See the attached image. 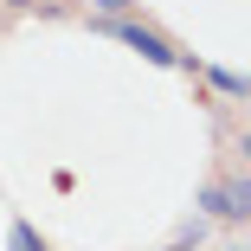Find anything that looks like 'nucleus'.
<instances>
[{
    "instance_id": "nucleus-3",
    "label": "nucleus",
    "mask_w": 251,
    "mask_h": 251,
    "mask_svg": "<svg viewBox=\"0 0 251 251\" xmlns=\"http://www.w3.org/2000/svg\"><path fill=\"white\" fill-rule=\"evenodd\" d=\"M7 251H45V238H39L26 219H13V226H7Z\"/></svg>"
},
{
    "instance_id": "nucleus-8",
    "label": "nucleus",
    "mask_w": 251,
    "mask_h": 251,
    "mask_svg": "<svg viewBox=\"0 0 251 251\" xmlns=\"http://www.w3.org/2000/svg\"><path fill=\"white\" fill-rule=\"evenodd\" d=\"M232 251H251V245H232Z\"/></svg>"
},
{
    "instance_id": "nucleus-6",
    "label": "nucleus",
    "mask_w": 251,
    "mask_h": 251,
    "mask_svg": "<svg viewBox=\"0 0 251 251\" xmlns=\"http://www.w3.org/2000/svg\"><path fill=\"white\" fill-rule=\"evenodd\" d=\"M245 161H251V129H245Z\"/></svg>"
},
{
    "instance_id": "nucleus-1",
    "label": "nucleus",
    "mask_w": 251,
    "mask_h": 251,
    "mask_svg": "<svg viewBox=\"0 0 251 251\" xmlns=\"http://www.w3.org/2000/svg\"><path fill=\"white\" fill-rule=\"evenodd\" d=\"M200 206H206L213 219H245V213H251V174H232V180H213L206 193H200Z\"/></svg>"
},
{
    "instance_id": "nucleus-5",
    "label": "nucleus",
    "mask_w": 251,
    "mask_h": 251,
    "mask_svg": "<svg viewBox=\"0 0 251 251\" xmlns=\"http://www.w3.org/2000/svg\"><path fill=\"white\" fill-rule=\"evenodd\" d=\"M90 7H97V13H110V20H116V13H129V7H135V0H90Z\"/></svg>"
},
{
    "instance_id": "nucleus-7",
    "label": "nucleus",
    "mask_w": 251,
    "mask_h": 251,
    "mask_svg": "<svg viewBox=\"0 0 251 251\" xmlns=\"http://www.w3.org/2000/svg\"><path fill=\"white\" fill-rule=\"evenodd\" d=\"M7 7H32V0H7Z\"/></svg>"
},
{
    "instance_id": "nucleus-2",
    "label": "nucleus",
    "mask_w": 251,
    "mask_h": 251,
    "mask_svg": "<svg viewBox=\"0 0 251 251\" xmlns=\"http://www.w3.org/2000/svg\"><path fill=\"white\" fill-rule=\"evenodd\" d=\"M123 45H135V52L148 58V65H180V52H174V45L161 39V32H148V26H135V20H123V26H110Z\"/></svg>"
},
{
    "instance_id": "nucleus-4",
    "label": "nucleus",
    "mask_w": 251,
    "mask_h": 251,
    "mask_svg": "<svg viewBox=\"0 0 251 251\" xmlns=\"http://www.w3.org/2000/svg\"><path fill=\"white\" fill-rule=\"evenodd\" d=\"M213 84H219L226 97H238V90H245V77H238V71H213Z\"/></svg>"
}]
</instances>
